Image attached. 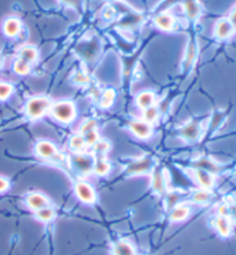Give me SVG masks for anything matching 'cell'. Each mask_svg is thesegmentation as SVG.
Here are the masks:
<instances>
[{
    "label": "cell",
    "instance_id": "cell-35",
    "mask_svg": "<svg viewBox=\"0 0 236 255\" xmlns=\"http://www.w3.org/2000/svg\"><path fill=\"white\" fill-rule=\"evenodd\" d=\"M96 127H97V122L95 120H90V119L87 120V121H85L81 127V134L88 132V131L92 129H96Z\"/></svg>",
    "mask_w": 236,
    "mask_h": 255
},
{
    "label": "cell",
    "instance_id": "cell-41",
    "mask_svg": "<svg viewBox=\"0 0 236 255\" xmlns=\"http://www.w3.org/2000/svg\"><path fill=\"white\" fill-rule=\"evenodd\" d=\"M228 20H230L232 25H233V28L236 29V7L233 9V12L231 13V16H230V18H228Z\"/></svg>",
    "mask_w": 236,
    "mask_h": 255
},
{
    "label": "cell",
    "instance_id": "cell-1",
    "mask_svg": "<svg viewBox=\"0 0 236 255\" xmlns=\"http://www.w3.org/2000/svg\"><path fill=\"white\" fill-rule=\"evenodd\" d=\"M51 101L46 97H33L25 105V114L29 119L38 120L51 108Z\"/></svg>",
    "mask_w": 236,
    "mask_h": 255
},
{
    "label": "cell",
    "instance_id": "cell-8",
    "mask_svg": "<svg viewBox=\"0 0 236 255\" xmlns=\"http://www.w3.org/2000/svg\"><path fill=\"white\" fill-rule=\"evenodd\" d=\"M25 204H27L28 207L32 211H38V209H42L45 207H48L50 206V200H48L47 197H45L44 194L39 192H31L29 193L27 197H25Z\"/></svg>",
    "mask_w": 236,
    "mask_h": 255
},
{
    "label": "cell",
    "instance_id": "cell-42",
    "mask_svg": "<svg viewBox=\"0 0 236 255\" xmlns=\"http://www.w3.org/2000/svg\"><path fill=\"white\" fill-rule=\"evenodd\" d=\"M62 1L69 6L76 7V8L80 6V3H81V0H62Z\"/></svg>",
    "mask_w": 236,
    "mask_h": 255
},
{
    "label": "cell",
    "instance_id": "cell-36",
    "mask_svg": "<svg viewBox=\"0 0 236 255\" xmlns=\"http://www.w3.org/2000/svg\"><path fill=\"white\" fill-rule=\"evenodd\" d=\"M228 219L232 223H236V201L228 204Z\"/></svg>",
    "mask_w": 236,
    "mask_h": 255
},
{
    "label": "cell",
    "instance_id": "cell-13",
    "mask_svg": "<svg viewBox=\"0 0 236 255\" xmlns=\"http://www.w3.org/2000/svg\"><path fill=\"white\" fill-rule=\"evenodd\" d=\"M215 227L217 231L219 232V235L224 238L230 237L232 234V222L227 216H217V219L215 220Z\"/></svg>",
    "mask_w": 236,
    "mask_h": 255
},
{
    "label": "cell",
    "instance_id": "cell-32",
    "mask_svg": "<svg viewBox=\"0 0 236 255\" xmlns=\"http://www.w3.org/2000/svg\"><path fill=\"white\" fill-rule=\"evenodd\" d=\"M225 119V113L222 111H216L215 113H213V116L211 119V123H210V129L211 130H216L217 128H218L220 125H222V122L224 121Z\"/></svg>",
    "mask_w": 236,
    "mask_h": 255
},
{
    "label": "cell",
    "instance_id": "cell-23",
    "mask_svg": "<svg viewBox=\"0 0 236 255\" xmlns=\"http://www.w3.org/2000/svg\"><path fill=\"white\" fill-rule=\"evenodd\" d=\"M212 194L210 193L209 190L202 189V190H196L192 193V200L195 202V204H200V205H204L208 204V202L211 200Z\"/></svg>",
    "mask_w": 236,
    "mask_h": 255
},
{
    "label": "cell",
    "instance_id": "cell-31",
    "mask_svg": "<svg viewBox=\"0 0 236 255\" xmlns=\"http://www.w3.org/2000/svg\"><path fill=\"white\" fill-rule=\"evenodd\" d=\"M110 148H111V144L107 140H100L99 139L95 145H93V149H95V152L98 155L106 154V153L110 151Z\"/></svg>",
    "mask_w": 236,
    "mask_h": 255
},
{
    "label": "cell",
    "instance_id": "cell-38",
    "mask_svg": "<svg viewBox=\"0 0 236 255\" xmlns=\"http://www.w3.org/2000/svg\"><path fill=\"white\" fill-rule=\"evenodd\" d=\"M114 15H115V9L112 6L106 7L103 13V16L106 18V20H112V18L114 17Z\"/></svg>",
    "mask_w": 236,
    "mask_h": 255
},
{
    "label": "cell",
    "instance_id": "cell-43",
    "mask_svg": "<svg viewBox=\"0 0 236 255\" xmlns=\"http://www.w3.org/2000/svg\"><path fill=\"white\" fill-rule=\"evenodd\" d=\"M2 65H3V58H2V55L0 54V69L2 68Z\"/></svg>",
    "mask_w": 236,
    "mask_h": 255
},
{
    "label": "cell",
    "instance_id": "cell-28",
    "mask_svg": "<svg viewBox=\"0 0 236 255\" xmlns=\"http://www.w3.org/2000/svg\"><path fill=\"white\" fill-rule=\"evenodd\" d=\"M85 140L82 134H77V136L72 137V139L69 141V147L73 149L75 153H80L84 149L85 147Z\"/></svg>",
    "mask_w": 236,
    "mask_h": 255
},
{
    "label": "cell",
    "instance_id": "cell-3",
    "mask_svg": "<svg viewBox=\"0 0 236 255\" xmlns=\"http://www.w3.org/2000/svg\"><path fill=\"white\" fill-rule=\"evenodd\" d=\"M155 168H153V159L151 156H144L141 157L136 161L130 162L126 168V175L127 176H140L145 175L151 172Z\"/></svg>",
    "mask_w": 236,
    "mask_h": 255
},
{
    "label": "cell",
    "instance_id": "cell-12",
    "mask_svg": "<svg viewBox=\"0 0 236 255\" xmlns=\"http://www.w3.org/2000/svg\"><path fill=\"white\" fill-rule=\"evenodd\" d=\"M195 179L200 184L202 189L205 190H211L213 185H215V177L213 174L209 171H205L203 169H196L194 171Z\"/></svg>",
    "mask_w": 236,
    "mask_h": 255
},
{
    "label": "cell",
    "instance_id": "cell-10",
    "mask_svg": "<svg viewBox=\"0 0 236 255\" xmlns=\"http://www.w3.org/2000/svg\"><path fill=\"white\" fill-rule=\"evenodd\" d=\"M22 23L17 17L10 16L3 21L2 31L7 37H16L21 32Z\"/></svg>",
    "mask_w": 236,
    "mask_h": 255
},
{
    "label": "cell",
    "instance_id": "cell-5",
    "mask_svg": "<svg viewBox=\"0 0 236 255\" xmlns=\"http://www.w3.org/2000/svg\"><path fill=\"white\" fill-rule=\"evenodd\" d=\"M202 128L198 120H192L180 129V136L187 141H195L201 137Z\"/></svg>",
    "mask_w": 236,
    "mask_h": 255
},
{
    "label": "cell",
    "instance_id": "cell-33",
    "mask_svg": "<svg viewBox=\"0 0 236 255\" xmlns=\"http://www.w3.org/2000/svg\"><path fill=\"white\" fill-rule=\"evenodd\" d=\"M82 136H83L84 140H85V144H87V145L93 146L97 141L99 140V134H98V132H97L96 129L90 130V131H88V132L82 134Z\"/></svg>",
    "mask_w": 236,
    "mask_h": 255
},
{
    "label": "cell",
    "instance_id": "cell-15",
    "mask_svg": "<svg viewBox=\"0 0 236 255\" xmlns=\"http://www.w3.org/2000/svg\"><path fill=\"white\" fill-rule=\"evenodd\" d=\"M155 23L157 27L164 30V31H170V30H172L174 27L175 18L173 15L167 14V13H162L159 14L158 16H156Z\"/></svg>",
    "mask_w": 236,
    "mask_h": 255
},
{
    "label": "cell",
    "instance_id": "cell-24",
    "mask_svg": "<svg viewBox=\"0 0 236 255\" xmlns=\"http://www.w3.org/2000/svg\"><path fill=\"white\" fill-rule=\"evenodd\" d=\"M13 70L15 74L23 76V75H28L30 73V70H31V65H30L29 62L24 61L23 59L17 57V59L13 62Z\"/></svg>",
    "mask_w": 236,
    "mask_h": 255
},
{
    "label": "cell",
    "instance_id": "cell-11",
    "mask_svg": "<svg viewBox=\"0 0 236 255\" xmlns=\"http://www.w3.org/2000/svg\"><path fill=\"white\" fill-rule=\"evenodd\" d=\"M234 31V28L228 18H220L216 23L215 35L219 39H226Z\"/></svg>",
    "mask_w": 236,
    "mask_h": 255
},
{
    "label": "cell",
    "instance_id": "cell-7",
    "mask_svg": "<svg viewBox=\"0 0 236 255\" xmlns=\"http://www.w3.org/2000/svg\"><path fill=\"white\" fill-rule=\"evenodd\" d=\"M129 129L140 139H149L152 136V126L144 120H134L129 125Z\"/></svg>",
    "mask_w": 236,
    "mask_h": 255
},
{
    "label": "cell",
    "instance_id": "cell-2",
    "mask_svg": "<svg viewBox=\"0 0 236 255\" xmlns=\"http://www.w3.org/2000/svg\"><path fill=\"white\" fill-rule=\"evenodd\" d=\"M51 112L52 115L62 123H69L76 118V108L74 103L69 100H61L55 103L53 106H51Z\"/></svg>",
    "mask_w": 236,
    "mask_h": 255
},
{
    "label": "cell",
    "instance_id": "cell-27",
    "mask_svg": "<svg viewBox=\"0 0 236 255\" xmlns=\"http://www.w3.org/2000/svg\"><path fill=\"white\" fill-rule=\"evenodd\" d=\"M110 170H111V164L105 159H98L97 161H95L93 171H95L98 176L107 175Z\"/></svg>",
    "mask_w": 236,
    "mask_h": 255
},
{
    "label": "cell",
    "instance_id": "cell-18",
    "mask_svg": "<svg viewBox=\"0 0 236 255\" xmlns=\"http://www.w3.org/2000/svg\"><path fill=\"white\" fill-rule=\"evenodd\" d=\"M155 100H156L155 93L151 91H143L137 96L136 104L138 107L142 108V110H145V108L153 106V105H155Z\"/></svg>",
    "mask_w": 236,
    "mask_h": 255
},
{
    "label": "cell",
    "instance_id": "cell-22",
    "mask_svg": "<svg viewBox=\"0 0 236 255\" xmlns=\"http://www.w3.org/2000/svg\"><path fill=\"white\" fill-rule=\"evenodd\" d=\"M195 166L197 167V169H203L205 171L211 172V174H216L220 170V167L216 162H213L212 160L203 157V159L198 160L195 162Z\"/></svg>",
    "mask_w": 236,
    "mask_h": 255
},
{
    "label": "cell",
    "instance_id": "cell-17",
    "mask_svg": "<svg viewBox=\"0 0 236 255\" xmlns=\"http://www.w3.org/2000/svg\"><path fill=\"white\" fill-rule=\"evenodd\" d=\"M190 215V208L187 206H175L174 208H172L170 219L172 222H181L189 217Z\"/></svg>",
    "mask_w": 236,
    "mask_h": 255
},
{
    "label": "cell",
    "instance_id": "cell-34",
    "mask_svg": "<svg viewBox=\"0 0 236 255\" xmlns=\"http://www.w3.org/2000/svg\"><path fill=\"white\" fill-rule=\"evenodd\" d=\"M180 199V194L177 192H170L168 193V196L166 198V205H167V208L168 209H172L175 207V205H177V202L179 201Z\"/></svg>",
    "mask_w": 236,
    "mask_h": 255
},
{
    "label": "cell",
    "instance_id": "cell-14",
    "mask_svg": "<svg viewBox=\"0 0 236 255\" xmlns=\"http://www.w3.org/2000/svg\"><path fill=\"white\" fill-rule=\"evenodd\" d=\"M112 255H136V251L129 242L119 241L112 247Z\"/></svg>",
    "mask_w": 236,
    "mask_h": 255
},
{
    "label": "cell",
    "instance_id": "cell-20",
    "mask_svg": "<svg viewBox=\"0 0 236 255\" xmlns=\"http://www.w3.org/2000/svg\"><path fill=\"white\" fill-rule=\"evenodd\" d=\"M18 58L23 59L24 61L31 65V63L36 62L37 59H38V51H37L36 47L27 45V46H23L18 51Z\"/></svg>",
    "mask_w": 236,
    "mask_h": 255
},
{
    "label": "cell",
    "instance_id": "cell-39",
    "mask_svg": "<svg viewBox=\"0 0 236 255\" xmlns=\"http://www.w3.org/2000/svg\"><path fill=\"white\" fill-rule=\"evenodd\" d=\"M9 189V181L2 176H0V193L5 192Z\"/></svg>",
    "mask_w": 236,
    "mask_h": 255
},
{
    "label": "cell",
    "instance_id": "cell-37",
    "mask_svg": "<svg viewBox=\"0 0 236 255\" xmlns=\"http://www.w3.org/2000/svg\"><path fill=\"white\" fill-rule=\"evenodd\" d=\"M73 81L74 83H77V84H85L88 83L89 76L83 73H76V75L73 77Z\"/></svg>",
    "mask_w": 236,
    "mask_h": 255
},
{
    "label": "cell",
    "instance_id": "cell-16",
    "mask_svg": "<svg viewBox=\"0 0 236 255\" xmlns=\"http://www.w3.org/2000/svg\"><path fill=\"white\" fill-rule=\"evenodd\" d=\"M152 190L158 194L165 193V177L163 171L160 169L152 170V181H151Z\"/></svg>",
    "mask_w": 236,
    "mask_h": 255
},
{
    "label": "cell",
    "instance_id": "cell-40",
    "mask_svg": "<svg viewBox=\"0 0 236 255\" xmlns=\"http://www.w3.org/2000/svg\"><path fill=\"white\" fill-rule=\"evenodd\" d=\"M218 211H219V215L228 216V206L226 204H224V205L220 206Z\"/></svg>",
    "mask_w": 236,
    "mask_h": 255
},
{
    "label": "cell",
    "instance_id": "cell-25",
    "mask_svg": "<svg viewBox=\"0 0 236 255\" xmlns=\"http://www.w3.org/2000/svg\"><path fill=\"white\" fill-rule=\"evenodd\" d=\"M115 91L113 89H107L105 90L103 92L102 97H100V101H99V106L104 108V110H106V108L111 107L112 104L114 103V99H115Z\"/></svg>",
    "mask_w": 236,
    "mask_h": 255
},
{
    "label": "cell",
    "instance_id": "cell-21",
    "mask_svg": "<svg viewBox=\"0 0 236 255\" xmlns=\"http://www.w3.org/2000/svg\"><path fill=\"white\" fill-rule=\"evenodd\" d=\"M197 57V44L195 40H190L188 47H187V54L185 58V70H188L192 68V66L194 65L195 60H196Z\"/></svg>",
    "mask_w": 236,
    "mask_h": 255
},
{
    "label": "cell",
    "instance_id": "cell-9",
    "mask_svg": "<svg viewBox=\"0 0 236 255\" xmlns=\"http://www.w3.org/2000/svg\"><path fill=\"white\" fill-rule=\"evenodd\" d=\"M36 154L43 157V159H52V157L57 156L58 148L53 142L48 140H40L35 146Z\"/></svg>",
    "mask_w": 236,
    "mask_h": 255
},
{
    "label": "cell",
    "instance_id": "cell-6",
    "mask_svg": "<svg viewBox=\"0 0 236 255\" xmlns=\"http://www.w3.org/2000/svg\"><path fill=\"white\" fill-rule=\"evenodd\" d=\"M72 163L75 169L82 174H89L93 170V166H95V160L92 156L88 154H81V153H76L73 156Z\"/></svg>",
    "mask_w": 236,
    "mask_h": 255
},
{
    "label": "cell",
    "instance_id": "cell-29",
    "mask_svg": "<svg viewBox=\"0 0 236 255\" xmlns=\"http://www.w3.org/2000/svg\"><path fill=\"white\" fill-rule=\"evenodd\" d=\"M158 116H159V110L155 106V105H153V106H151V107L145 108V110H144V113H143L144 121L150 123V125L155 122L156 120L158 119Z\"/></svg>",
    "mask_w": 236,
    "mask_h": 255
},
{
    "label": "cell",
    "instance_id": "cell-30",
    "mask_svg": "<svg viewBox=\"0 0 236 255\" xmlns=\"http://www.w3.org/2000/svg\"><path fill=\"white\" fill-rule=\"evenodd\" d=\"M14 92V86L6 82H0V100H6L9 98Z\"/></svg>",
    "mask_w": 236,
    "mask_h": 255
},
{
    "label": "cell",
    "instance_id": "cell-19",
    "mask_svg": "<svg viewBox=\"0 0 236 255\" xmlns=\"http://www.w3.org/2000/svg\"><path fill=\"white\" fill-rule=\"evenodd\" d=\"M185 7L187 16H188L189 20H197L198 16H200L202 13L200 2H198L197 0H185Z\"/></svg>",
    "mask_w": 236,
    "mask_h": 255
},
{
    "label": "cell",
    "instance_id": "cell-26",
    "mask_svg": "<svg viewBox=\"0 0 236 255\" xmlns=\"http://www.w3.org/2000/svg\"><path fill=\"white\" fill-rule=\"evenodd\" d=\"M36 219L40 221V222H50V221L54 217V211L53 208H51V206L48 207H45L42 209H38V211L35 212Z\"/></svg>",
    "mask_w": 236,
    "mask_h": 255
},
{
    "label": "cell",
    "instance_id": "cell-4",
    "mask_svg": "<svg viewBox=\"0 0 236 255\" xmlns=\"http://www.w3.org/2000/svg\"><path fill=\"white\" fill-rule=\"evenodd\" d=\"M74 190L77 198L80 199L81 201H83L84 204L93 205L97 201V196H96L95 190H93L92 186L89 185L87 182H83V181L76 182Z\"/></svg>",
    "mask_w": 236,
    "mask_h": 255
}]
</instances>
